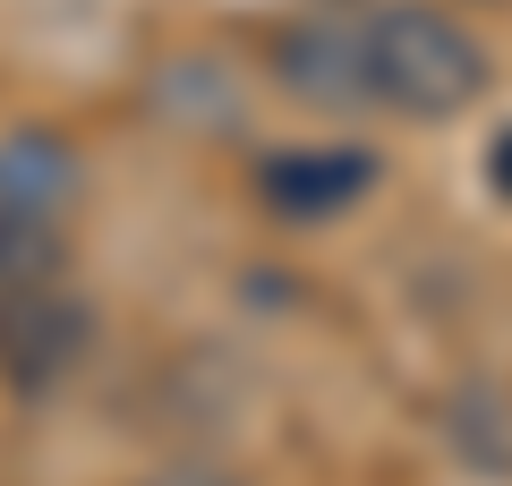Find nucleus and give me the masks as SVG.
Masks as SVG:
<instances>
[{"instance_id": "f257e3e1", "label": "nucleus", "mask_w": 512, "mask_h": 486, "mask_svg": "<svg viewBox=\"0 0 512 486\" xmlns=\"http://www.w3.org/2000/svg\"><path fill=\"white\" fill-rule=\"evenodd\" d=\"M367 26V86H376L384 111H402V120H461V111L487 103L495 86V60L453 9L436 0H376L359 9Z\"/></svg>"}, {"instance_id": "f03ea898", "label": "nucleus", "mask_w": 512, "mask_h": 486, "mask_svg": "<svg viewBox=\"0 0 512 486\" xmlns=\"http://www.w3.org/2000/svg\"><path fill=\"white\" fill-rule=\"evenodd\" d=\"M274 86L291 94V103L325 111V120L376 103V86H367V26H359V9H308V18L282 26V35H274Z\"/></svg>"}, {"instance_id": "7ed1b4c3", "label": "nucleus", "mask_w": 512, "mask_h": 486, "mask_svg": "<svg viewBox=\"0 0 512 486\" xmlns=\"http://www.w3.org/2000/svg\"><path fill=\"white\" fill-rule=\"evenodd\" d=\"M86 342H94V316H86V299H69L60 282L0 299V376L18 384V393L69 384L77 359H86Z\"/></svg>"}, {"instance_id": "20e7f679", "label": "nucleus", "mask_w": 512, "mask_h": 486, "mask_svg": "<svg viewBox=\"0 0 512 486\" xmlns=\"http://www.w3.org/2000/svg\"><path fill=\"white\" fill-rule=\"evenodd\" d=\"M384 180V162L367 145H299V154L256 162V197L274 222H342L350 205H367V188Z\"/></svg>"}, {"instance_id": "39448f33", "label": "nucleus", "mask_w": 512, "mask_h": 486, "mask_svg": "<svg viewBox=\"0 0 512 486\" xmlns=\"http://www.w3.org/2000/svg\"><path fill=\"white\" fill-rule=\"evenodd\" d=\"M69 197H77V145L60 128H9L0 137V205L60 222Z\"/></svg>"}, {"instance_id": "423d86ee", "label": "nucleus", "mask_w": 512, "mask_h": 486, "mask_svg": "<svg viewBox=\"0 0 512 486\" xmlns=\"http://www.w3.org/2000/svg\"><path fill=\"white\" fill-rule=\"evenodd\" d=\"M60 273H69V239H60V222L0 205V299L43 290V282H60Z\"/></svg>"}, {"instance_id": "0eeeda50", "label": "nucleus", "mask_w": 512, "mask_h": 486, "mask_svg": "<svg viewBox=\"0 0 512 486\" xmlns=\"http://www.w3.org/2000/svg\"><path fill=\"white\" fill-rule=\"evenodd\" d=\"M137 486H248L231 461H214V452H180V461H163L154 478H137Z\"/></svg>"}, {"instance_id": "6e6552de", "label": "nucleus", "mask_w": 512, "mask_h": 486, "mask_svg": "<svg viewBox=\"0 0 512 486\" xmlns=\"http://www.w3.org/2000/svg\"><path fill=\"white\" fill-rule=\"evenodd\" d=\"M487 188L512 205V128H495V145H487Z\"/></svg>"}]
</instances>
